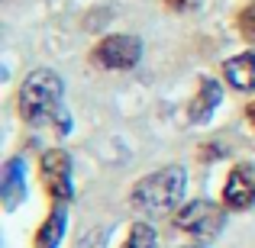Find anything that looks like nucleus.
Segmentation results:
<instances>
[{"instance_id":"f257e3e1","label":"nucleus","mask_w":255,"mask_h":248,"mask_svg":"<svg viewBox=\"0 0 255 248\" xmlns=\"http://www.w3.org/2000/svg\"><path fill=\"white\" fill-rule=\"evenodd\" d=\"M184 184H187L184 167L168 165V167H162V171L142 177L132 187V206H136L139 213H168V210L178 206L181 193H184Z\"/></svg>"},{"instance_id":"f03ea898","label":"nucleus","mask_w":255,"mask_h":248,"mask_svg":"<svg viewBox=\"0 0 255 248\" xmlns=\"http://www.w3.org/2000/svg\"><path fill=\"white\" fill-rule=\"evenodd\" d=\"M19 110L29 123L58 116L62 113V78L49 68L32 71L19 87Z\"/></svg>"},{"instance_id":"7ed1b4c3","label":"nucleus","mask_w":255,"mask_h":248,"mask_svg":"<svg viewBox=\"0 0 255 248\" xmlns=\"http://www.w3.org/2000/svg\"><path fill=\"white\" fill-rule=\"evenodd\" d=\"M223 210H220L217 203H210V200H194V203H187L184 210H178V216H174V226H178L181 232H191V236L197 239H213L220 229H223Z\"/></svg>"},{"instance_id":"20e7f679","label":"nucleus","mask_w":255,"mask_h":248,"mask_svg":"<svg viewBox=\"0 0 255 248\" xmlns=\"http://www.w3.org/2000/svg\"><path fill=\"white\" fill-rule=\"evenodd\" d=\"M142 55V42L129 32H117V36H107L104 42L94 49V62L100 68H113V71H123L132 68Z\"/></svg>"},{"instance_id":"39448f33","label":"nucleus","mask_w":255,"mask_h":248,"mask_svg":"<svg viewBox=\"0 0 255 248\" xmlns=\"http://www.w3.org/2000/svg\"><path fill=\"white\" fill-rule=\"evenodd\" d=\"M42 180L55 200L71 197V158H68V152H62V149L45 152L42 155Z\"/></svg>"},{"instance_id":"423d86ee","label":"nucleus","mask_w":255,"mask_h":248,"mask_svg":"<svg viewBox=\"0 0 255 248\" xmlns=\"http://www.w3.org/2000/svg\"><path fill=\"white\" fill-rule=\"evenodd\" d=\"M223 200L233 210H249L255 203V167L252 165H236L226 177Z\"/></svg>"},{"instance_id":"0eeeda50","label":"nucleus","mask_w":255,"mask_h":248,"mask_svg":"<svg viewBox=\"0 0 255 248\" xmlns=\"http://www.w3.org/2000/svg\"><path fill=\"white\" fill-rule=\"evenodd\" d=\"M223 75L226 81L239 90H255V55L246 52V55H236L223 65Z\"/></svg>"},{"instance_id":"6e6552de","label":"nucleus","mask_w":255,"mask_h":248,"mask_svg":"<svg viewBox=\"0 0 255 248\" xmlns=\"http://www.w3.org/2000/svg\"><path fill=\"white\" fill-rule=\"evenodd\" d=\"M220 97H223V90H220V84L217 81H200V90H197V97L191 100V106H187V113H191V119L194 123H204V119H210V113L217 110V103H220Z\"/></svg>"},{"instance_id":"1a4fd4ad","label":"nucleus","mask_w":255,"mask_h":248,"mask_svg":"<svg viewBox=\"0 0 255 248\" xmlns=\"http://www.w3.org/2000/svg\"><path fill=\"white\" fill-rule=\"evenodd\" d=\"M62 232H65V213L55 210L42 223V229L36 232V248H58V242H62Z\"/></svg>"},{"instance_id":"9d476101","label":"nucleus","mask_w":255,"mask_h":248,"mask_svg":"<svg viewBox=\"0 0 255 248\" xmlns=\"http://www.w3.org/2000/svg\"><path fill=\"white\" fill-rule=\"evenodd\" d=\"M3 190H6V203H16L19 193H23V162L19 158H13L10 165H6V174H3Z\"/></svg>"},{"instance_id":"9b49d317","label":"nucleus","mask_w":255,"mask_h":248,"mask_svg":"<svg viewBox=\"0 0 255 248\" xmlns=\"http://www.w3.org/2000/svg\"><path fill=\"white\" fill-rule=\"evenodd\" d=\"M123 248H158V236L155 229H152L149 223H136L129 229V236H126Z\"/></svg>"},{"instance_id":"f8f14e48","label":"nucleus","mask_w":255,"mask_h":248,"mask_svg":"<svg viewBox=\"0 0 255 248\" xmlns=\"http://www.w3.org/2000/svg\"><path fill=\"white\" fill-rule=\"evenodd\" d=\"M239 32H243V39L255 42V3L239 13Z\"/></svg>"},{"instance_id":"ddd939ff","label":"nucleus","mask_w":255,"mask_h":248,"mask_svg":"<svg viewBox=\"0 0 255 248\" xmlns=\"http://www.w3.org/2000/svg\"><path fill=\"white\" fill-rule=\"evenodd\" d=\"M165 3H168L171 10H187V6H191L194 0H165Z\"/></svg>"},{"instance_id":"4468645a","label":"nucleus","mask_w":255,"mask_h":248,"mask_svg":"<svg viewBox=\"0 0 255 248\" xmlns=\"http://www.w3.org/2000/svg\"><path fill=\"white\" fill-rule=\"evenodd\" d=\"M249 119H252V123H255V103L249 106Z\"/></svg>"}]
</instances>
